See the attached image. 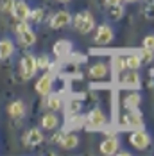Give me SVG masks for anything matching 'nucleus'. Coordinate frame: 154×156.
Listing matches in <instances>:
<instances>
[{"label":"nucleus","mask_w":154,"mask_h":156,"mask_svg":"<svg viewBox=\"0 0 154 156\" xmlns=\"http://www.w3.org/2000/svg\"><path fill=\"white\" fill-rule=\"evenodd\" d=\"M72 23H74V27H75L79 32H82V34H88L90 31L95 29V18L90 11H82V13H79V15L74 16V20H72Z\"/></svg>","instance_id":"1"},{"label":"nucleus","mask_w":154,"mask_h":156,"mask_svg":"<svg viewBox=\"0 0 154 156\" xmlns=\"http://www.w3.org/2000/svg\"><path fill=\"white\" fill-rule=\"evenodd\" d=\"M129 144L135 149H138V151H145L151 145V135L145 133V131H142V129H135L131 133V136H129Z\"/></svg>","instance_id":"2"},{"label":"nucleus","mask_w":154,"mask_h":156,"mask_svg":"<svg viewBox=\"0 0 154 156\" xmlns=\"http://www.w3.org/2000/svg\"><path fill=\"white\" fill-rule=\"evenodd\" d=\"M20 68H22L23 79H32L36 76V72L40 70L38 68V61H36V56H32V54L23 56L22 58V63H20Z\"/></svg>","instance_id":"3"},{"label":"nucleus","mask_w":154,"mask_h":156,"mask_svg":"<svg viewBox=\"0 0 154 156\" xmlns=\"http://www.w3.org/2000/svg\"><path fill=\"white\" fill-rule=\"evenodd\" d=\"M113 38H115L113 29L109 27L108 23H102V25H99V29L95 31V38H93V41H95L97 45H109V43L113 41Z\"/></svg>","instance_id":"4"},{"label":"nucleus","mask_w":154,"mask_h":156,"mask_svg":"<svg viewBox=\"0 0 154 156\" xmlns=\"http://www.w3.org/2000/svg\"><path fill=\"white\" fill-rule=\"evenodd\" d=\"M106 120H108L106 115H104L99 108H95L88 113V117H86V126H88V129H102V127L106 126Z\"/></svg>","instance_id":"5"},{"label":"nucleus","mask_w":154,"mask_h":156,"mask_svg":"<svg viewBox=\"0 0 154 156\" xmlns=\"http://www.w3.org/2000/svg\"><path fill=\"white\" fill-rule=\"evenodd\" d=\"M122 126L127 129H142L143 127V119H142V113L138 109H131L127 111V115L122 119Z\"/></svg>","instance_id":"6"},{"label":"nucleus","mask_w":154,"mask_h":156,"mask_svg":"<svg viewBox=\"0 0 154 156\" xmlns=\"http://www.w3.org/2000/svg\"><path fill=\"white\" fill-rule=\"evenodd\" d=\"M31 7H29V4L27 2H23V0H16L15 5H13V11H11V15L15 18L16 22H22V20H29L31 18Z\"/></svg>","instance_id":"7"},{"label":"nucleus","mask_w":154,"mask_h":156,"mask_svg":"<svg viewBox=\"0 0 154 156\" xmlns=\"http://www.w3.org/2000/svg\"><path fill=\"white\" fill-rule=\"evenodd\" d=\"M120 86L122 88H127V90H138L140 88V76L136 74V70H129V72L122 74Z\"/></svg>","instance_id":"8"},{"label":"nucleus","mask_w":154,"mask_h":156,"mask_svg":"<svg viewBox=\"0 0 154 156\" xmlns=\"http://www.w3.org/2000/svg\"><path fill=\"white\" fill-rule=\"evenodd\" d=\"M74 20V16L70 15L68 11H58L56 15L50 18V27L52 29H63L66 25H70Z\"/></svg>","instance_id":"9"},{"label":"nucleus","mask_w":154,"mask_h":156,"mask_svg":"<svg viewBox=\"0 0 154 156\" xmlns=\"http://www.w3.org/2000/svg\"><path fill=\"white\" fill-rule=\"evenodd\" d=\"M118 147H120V142L117 136H108L106 140L100 142V145H99V149H100V153L106 156H113L118 153Z\"/></svg>","instance_id":"10"},{"label":"nucleus","mask_w":154,"mask_h":156,"mask_svg":"<svg viewBox=\"0 0 154 156\" xmlns=\"http://www.w3.org/2000/svg\"><path fill=\"white\" fill-rule=\"evenodd\" d=\"M36 92L40 95H43V97H47L52 92V74H43L36 81Z\"/></svg>","instance_id":"11"},{"label":"nucleus","mask_w":154,"mask_h":156,"mask_svg":"<svg viewBox=\"0 0 154 156\" xmlns=\"http://www.w3.org/2000/svg\"><path fill=\"white\" fill-rule=\"evenodd\" d=\"M43 142V131L41 129H29L25 135H23V144L29 145V147H34V145H40Z\"/></svg>","instance_id":"12"},{"label":"nucleus","mask_w":154,"mask_h":156,"mask_svg":"<svg viewBox=\"0 0 154 156\" xmlns=\"http://www.w3.org/2000/svg\"><path fill=\"white\" fill-rule=\"evenodd\" d=\"M108 65L106 63H95L92 68H90V77L92 79H106L108 77Z\"/></svg>","instance_id":"13"},{"label":"nucleus","mask_w":154,"mask_h":156,"mask_svg":"<svg viewBox=\"0 0 154 156\" xmlns=\"http://www.w3.org/2000/svg\"><path fill=\"white\" fill-rule=\"evenodd\" d=\"M140 102H142V97H140V94L133 90V94L125 95V99H124V108L127 109V111H131V109H138Z\"/></svg>","instance_id":"14"},{"label":"nucleus","mask_w":154,"mask_h":156,"mask_svg":"<svg viewBox=\"0 0 154 156\" xmlns=\"http://www.w3.org/2000/svg\"><path fill=\"white\" fill-rule=\"evenodd\" d=\"M15 54V45L9 38L0 40V59H7Z\"/></svg>","instance_id":"15"},{"label":"nucleus","mask_w":154,"mask_h":156,"mask_svg":"<svg viewBox=\"0 0 154 156\" xmlns=\"http://www.w3.org/2000/svg\"><path fill=\"white\" fill-rule=\"evenodd\" d=\"M59 126V119L56 117V113H45L41 117V127L47 129V131H52Z\"/></svg>","instance_id":"16"},{"label":"nucleus","mask_w":154,"mask_h":156,"mask_svg":"<svg viewBox=\"0 0 154 156\" xmlns=\"http://www.w3.org/2000/svg\"><path fill=\"white\" fill-rule=\"evenodd\" d=\"M72 52V43L66 41V40H59L56 45H54V54L58 58H65V56H70Z\"/></svg>","instance_id":"17"},{"label":"nucleus","mask_w":154,"mask_h":156,"mask_svg":"<svg viewBox=\"0 0 154 156\" xmlns=\"http://www.w3.org/2000/svg\"><path fill=\"white\" fill-rule=\"evenodd\" d=\"M7 113L13 117V119H22L25 115V104L22 101H15L7 106Z\"/></svg>","instance_id":"18"},{"label":"nucleus","mask_w":154,"mask_h":156,"mask_svg":"<svg viewBox=\"0 0 154 156\" xmlns=\"http://www.w3.org/2000/svg\"><path fill=\"white\" fill-rule=\"evenodd\" d=\"M59 145L63 149H75L79 145V136L77 135H63L61 140H59Z\"/></svg>","instance_id":"19"},{"label":"nucleus","mask_w":154,"mask_h":156,"mask_svg":"<svg viewBox=\"0 0 154 156\" xmlns=\"http://www.w3.org/2000/svg\"><path fill=\"white\" fill-rule=\"evenodd\" d=\"M47 108H50L52 111H59V109L63 108V101H61V97L50 92V94L47 95Z\"/></svg>","instance_id":"20"},{"label":"nucleus","mask_w":154,"mask_h":156,"mask_svg":"<svg viewBox=\"0 0 154 156\" xmlns=\"http://www.w3.org/2000/svg\"><path fill=\"white\" fill-rule=\"evenodd\" d=\"M142 66V58L138 54H129L125 58V70H138Z\"/></svg>","instance_id":"21"},{"label":"nucleus","mask_w":154,"mask_h":156,"mask_svg":"<svg viewBox=\"0 0 154 156\" xmlns=\"http://www.w3.org/2000/svg\"><path fill=\"white\" fill-rule=\"evenodd\" d=\"M18 40H20V43H22V45H25V47H32V45L36 43V34L29 29V31L18 34Z\"/></svg>","instance_id":"22"},{"label":"nucleus","mask_w":154,"mask_h":156,"mask_svg":"<svg viewBox=\"0 0 154 156\" xmlns=\"http://www.w3.org/2000/svg\"><path fill=\"white\" fill-rule=\"evenodd\" d=\"M111 70L115 74H120L125 70V58H120V56H113L111 58Z\"/></svg>","instance_id":"23"},{"label":"nucleus","mask_w":154,"mask_h":156,"mask_svg":"<svg viewBox=\"0 0 154 156\" xmlns=\"http://www.w3.org/2000/svg\"><path fill=\"white\" fill-rule=\"evenodd\" d=\"M138 56L142 58V63H151V61L154 59V50L142 47V48L138 50Z\"/></svg>","instance_id":"24"},{"label":"nucleus","mask_w":154,"mask_h":156,"mask_svg":"<svg viewBox=\"0 0 154 156\" xmlns=\"http://www.w3.org/2000/svg\"><path fill=\"white\" fill-rule=\"evenodd\" d=\"M109 16L113 18V20H120L124 16V5L122 4H118V5H111V9H109Z\"/></svg>","instance_id":"25"},{"label":"nucleus","mask_w":154,"mask_h":156,"mask_svg":"<svg viewBox=\"0 0 154 156\" xmlns=\"http://www.w3.org/2000/svg\"><path fill=\"white\" fill-rule=\"evenodd\" d=\"M36 61H38V68H40V70H47V68L50 66V58H48L47 54L38 56V58H36Z\"/></svg>","instance_id":"26"},{"label":"nucleus","mask_w":154,"mask_h":156,"mask_svg":"<svg viewBox=\"0 0 154 156\" xmlns=\"http://www.w3.org/2000/svg\"><path fill=\"white\" fill-rule=\"evenodd\" d=\"M29 20L34 22V23H40V22L43 20V9H40V7L32 9V11H31V18H29Z\"/></svg>","instance_id":"27"},{"label":"nucleus","mask_w":154,"mask_h":156,"mask_svg":"<svg viewBox=\"0 0 154 156\" xmlns=\"http://www.w3.org/2000/svg\"><path fill=\"white\" fill-rule=\"evenodd\" d=\"M29 29H31V25H29V22H27V20H22V22H18V23H16V27H15V32H16V34H22V32L29 31Z\"/></svg>","instance_id":"28"},{"label":"nucleus","mask_w":154,"mask_h":156,"mask_svg":"<svg viewBox=\"0 0 154 156\" xmlns=\"http://www.w3.org/2000/svg\"><path fill=\"white\" fill-rule=\"evenodd\" d=\"M79 109H81V102H79V101H70V102H68V108H66V111H68L70 115L77 113Z\"/></svg>","instance_id":"29"},{"label":"nucleus","mask_w":154,"mask_h":156,"mask_svg":"<svg viewBox=\"0 0 154 156\" xmlns=\"http://www.w3.org/2000/svg\"><path fill=\"white\" fill-rule=\"evenodd\" d=\"M143 47L154 50V34H149V36L143 38Z\"/></svg>","instance_id":"30"},{"label":"nucleus","mask_w":154,"mask_h":156,"mask_svg":"<svg viewBox=\"0 0 154 156\" xmlns=\"http://www.w3.org/2000/svg\"><path fill=\"white\" fill-rule=\"evenodd\" d=\"M16 0H5V2H2V5H0V11H13V5H15Z\"/></svg>","instance_id":"31"},{"label":"nucleus","mask_w":154,"mask_h":156,"mask_svg":"<svg viewBox=\"0 0 154 156\" xmlns=\"http://www.w3.org/2000/svg\"><path fill=\"white\" fill-rule=\"evenodd\" d=\"M104 2H106V5L111 7V5H118V4H122L124 0H104Z\"/></svg>","instance_id":"32"},{"label":"nucleus","mask_w":154,"mask_h":156,"mask_svg":"<svg viewBox=\"0 0 154 156\" xmlns=\"http://www.w3.org/2000/svg\"><path fill=\"white\" fill-rule=\"evenodd\" d=\"M147 18H154V5L147 9Z\"/></svg>","instance_id":"33"},{"label":"nucleus","mask_w":154,"mask_h":156,"mask_svg":"<svg viewBox=\"0 0 154 156\" xmlns=\"http://www.w3.org/2000/svg\"><path fill=\"white\" fill-rule=\"evenodd\" d=\"M104 133H106L108 136H115V133H117V131H115V129H108V131H104Z\"/></svg>","instance_id":"34"},{"label":"nucleus","mask_w":154,"mask_h":156,"mask_svg":"<svg viewBox=\"0 0 154 156\" xmlns=\"http://www.w3.org/2000/svg\"><path fill=\"white\" fill-rule=\"evenodd\" d=\"M124 2H127V4H135V2H138V0H124Z\"/></svg>","instance_id":"35"},{"label":"nucleus","mask_w":154,"mask_h":156,"mask_svg":"<svg viewBox=\"0 0 154 156\" xmlns=\"http://www.w3.org/2000/svg\"><path fill=\"white\" fill-rule=\"evenodd\" d=\"M58 2H61V4H66V2H70V0H58Z\"/></svg>","instance_id":"36"}]
</instances>
